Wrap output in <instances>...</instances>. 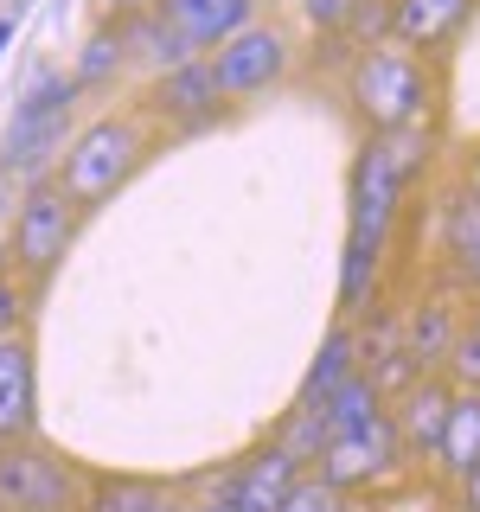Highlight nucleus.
I'll list each match as a JSON object with an SVG mask.
<instances>
[{
  "mask_svg": "<svg viewBox=\"0 0 480 512\" xmlns=\"http://www.w3.org/2000/svg\"><path fill=\"white\" fill-rule=\"evenodd\" d=\"M96 512H173V506L160 500L154 487H103V500H96Z\"/></svg>",
  "mask_w": 480,
  "mask_h": 512,
  "instance_id": "obj_21",
  "label": "nucleus"
},
{
  "mask_svg": "<svg viewBox=\"0 0 480 512\" xmlns=\"http://www.w3.org/2000/svg\"><path fill=\"white\" fill-rule=\"evenodd\" d=\"M13 308H20V295H13V282H0V340H7V327H13Z\"/></svg>",
  "mask_w": 480,
  "mask_h": 512,
  "instance_id": "obj_27",
  "label": "nucleus"
},
{
  "mask_svg": "<svg viewBox=\"0 0 480 512\" xmlns=\"http://www.w3.org/2000/svg\"><path fill=\"white\" fill-rule=\"evenodd\" d=\"M64 493H71V474L52 455H39V448H7L0 455V500L13 512H58Z\"/></svg>",
  "mask_w": 480,
  "mask_h": 512,
  "instance_id": "obj_8",
  "label": "nucleus"
},
{
  "mask_svg": "<svg viewBox=\"0 0 480 512\" xmlns=\"http://www.w3.org/2000/svg\"><path fill=\"white\" fill-rule=\"evenodd\" d=\"M212 512H224V506H212Z\"/></svg>",
  "mask_w": 480,
  "mask_h": 512,
  "instance_id": "obj_32",
  "label": "nucleus"
},
{
  "mask_svg": "<svg viewBox=\"0 0 480 512\" xmlns=\"http://www.w3.org/2000/svg\"><path fill=\"white\" fill-rule=\"evenodd\" d=\"M141 154V135L135 122H90L84 135L64 148V199H103V192H116L128 180V167H135Z\"/></svg>",
  "mask_w": 480,
  "mask_h": 512,
  "instance_id": "obj_3",
  "label": "nucleus"
},
{
  "mask_svg": "<svg viewBox=\"0 0 480 512\" xmlns=\"http://www.w3.org/2000/svg\"><path fill=\"white\" fill-rule=\"evenodd\" d=\"M71 199H64V186L52 180H32L26 186V199H20V212H13V256H20L26 269H52L64 244H71Z\"/></svg>",
  "mask_w": 480,
  "mask_h": 512,
  "instance_id": "obj_5",
  "label": "nucleus"
},
{
  "mask_svg": "<svg viewBox=\"0 0 480 512\" xmlns=\"http://www.w3.org/2000/svg\"><path fill=\"white\" fill-rule=\"evenodd\" d=\"M116 7H135V0H116Z\"/></svg>",
  "mask_w": 480,
  "mask_h": 512,
  "instance_id": "obj_31",
  "label": "nucleus"
},
{
  "mask_svg": "<svg viewBox=\"0 0 480 512\" xmlns=\"http://www.w3.org/2000/svg\"><path fill=\"white\" fill-rule=\"evenodd\" d=\"M448 404H455V397H448L442 384H416L410 404H404V429H397V442H410V448H436V442H442V429H448Z\"/></svg>",
  "mask_w": 480,
  "mask_h": 512,
  "instance_id": "obj_16",
  "label": "nucleus"
},
{
  "mask_svg": "<svg viewBox=\"0 0 480 512\" xmlns=\"http://www.w3.org/2000/svg\"><path fill=\"white\" fill-rule=\"evenodd\" d=\"M71 96H77L71 77H58V71L32 77V90L20 96V109H13V122H7V160H0V167L20 173V180H45V167L64 154Z\"/></svg>",
  "mask_w": 480,
  "mask_h": 512,
  "instance_id": "obj_1",
  "label": "nucleus"
},
{
  "mask_svg": "<svg viewBox=\"0 0 480 512\" xmlns=\"http://www.w3.org/2000/svg\"><path fill=\"white\" fill-rule=\"evenodd\" d=\"M397 192H404V154L397 148H365L352 173V250H384Z\"/></svg>",
  "mask_w": 480,
  "mask_h": 512,
  "instance_id": "obj_4",
  "label": "nucleus"
},
{
  "mask_svg": "<svg viewBox=\"0 0 480 512\" xmlns=\"http://www.w3.org/2000/svg\"><path fill=\"white\" fill-rule=\"evenodd\" d=\"M346 378H352V333L340 327V333H327V346H320V359H314V372H308V397L327 404Z\"/></svg>",
  "mask_w": 480,
  "mask_h": 512,
  "instance_id": "obj_18",
  "label": "nucleus"
},
{
  "mask_svg": "<svg viewBox=\"0 0 480 512\" xmlns=\"http://www.w3.org/2000/svg\"><path fill=\"white\" fill-rule=\"evenodd\" d=\"M448 359H455V372H461V384H468V391H480V320L468 333H461L455 346H448Z\"/></svg>",
  "mask_w": 480,
  "mask_h": 512,
  "instance_id": "obj_24",
  "label": "nucleus"
},
{
  "mask_svg": "<svg viewBox=\"0 0 480 512\" xmlns=\"http://www.w3.org/2000/svg\"><path fill=\"white\" fill-rule=\"evenodd\" d=\"M154 13H160V26L180 32L192 52H199V45L237 39L256 20V0H154Z\"/></svg>",
  "mask_w": 480,
  "mask_h": 512,
  "instance_id": "obj_9",
  "label": "nucleus"
},
{
  "mask_svg": "<svg viewBox=\"0 0 480 512\" xmlns=\"http://www.w3.org/2000/svg\"><path fill=\"white\" fill-rule=\"evenodd\" d=\"M397 423L391 416H372L365 429H352V436H333L327 448H320V480H327L333 493L340 487H359V480H378L397 468Z\"/></svg>",
  "mask_w": 480,
  "mask_h": 512,
  "instance_id": "obj_6",
  "label": "nucleus"
},
{
  "mask_svg": "<svg viewBox=\"0 0 480 512\" xmlns=\"http://www.w3.org/2000/svg\"><path fill=\"white\" fill-rule=\"evenodd\" d=\"M346 26H352V32H378V26H391V7H378V0H365V7L352 13Z\"/></svg>",
  "mask_w": 480,
  "mask_h": 512,
  "instance_id": "obj_26",
  "label": "nucleus"
},
{
  "mask_svg": "<svg viewBox=\"0 0 480 512\" xmlns=\"http://www.w3.org/2000/svg\"><path fill=\"white\" fill-rule=\"evenodd\" d=\"M116 39H122V52L135 45V52L148 58V64H160V71H173V64L192 58V45L180 39V32L160 26V13H154V20H128V26H116Z\"/></svg>",
  "mask_w": 480,
  "mask_h": 512,
  "instance_id": "obj_17",
  "label": "nucleus"
},
{
  "mask_svg": "<svg viewBox=\"0 0 480 512\" xmlns=\"http://www.w3.org/2000/svg\"><path fill=\"white\" fill-rule=\"evenodd\" d=\"M480 237V192H468V199L455 205V218H448V256H461Z\"/></svg>",
  "mask_w": 480,
  "mask_h": 512,
  "instance_id": "obj_23",
  "label": "nucleus"
},
{
  "mask_svg": "<svg viewBox=\"0 0 480 512\" xmlns=\"http://www.w3.org/2000/svg\"><path fill=\"white\" fill-rule=\"evenodd\" d=\"M455 346V320H448V308L442 301H429L423 314H416V327H410V359H442V352Z\"/></svg>",
  "mask_w": 480,
  "mask_h": 512,
  "instance_id": "obj_19",
  "label": "nucleus"
},
{
  "mask_svg": "<svg viewBox=\"0 0 480 512\" xmlns=\"http://www.w3.org/2000/svg\"><path fill=\"white\" fill-rule=\"evenodd\" d=\"M461 276H468V282L480 288V237H474V244H468V250H461Z\"/></svg>",
  "mask_w": 480,
  "mask_h": 512,
  "instance_id": "obj_28",
  "label": "nucleus"
},
{
  "mask_svg": "<svg viewBox=\"0 0 480 512\" xmlns=\"http://www.w3.org/2000/svg\"><path fill=\"white\" fill-rule=\"evenodd\" d=\"M468 512H480V468L468 474Z\"/></svg>",
  "mask_w": 480,
  "mask_h": 512,
  "instance_id": "obj_30",
  "label": "nucleus"
},
{
  "mask_svg": "<svg viewBox=\"0 0 480 512\" xmlns=\"http://www.w3.org/2000/svg\"><path fill=\"white\" fill-rule=\"evenodd\" d=\"M288 487H295V455L269 448V455H256L250 468L224 487V512H282Z\"/></svg>",
  "mask_w": 480,
  "mask_h": 512,
  "instance_id": "obj_10",
  "label": "nucleus"
},
{
  "mask_svg": "<svg viewBox=\"0 0 480 512\" xmlns=\"http://www.w3.org/2000/svg\"><path fill=\"white\" fill-rule=\"evenodd\" d=\"M436 455H442V468L461 474V480L480 468V397H455V404H448V429H442Z\"/></svg>",
  "mask_w": 480,
  "mask_h": 512,
  "instance_id": "obj_14",
  "label": "nucleus"
},
{
  "mask_svg": "<svg viewBox=\"0 0 480 512\" xmlns=\"http://www.w3.org/2000/svg\"><path fill=\"white\" fill-rule=\"evenodd\" d=\"M282 64H288L282 32H269V26H244L237 39H224V45H218V64H212L218 96H250V90H269V84L282 77Z\"/></svg>",
  "mask_w": 480,
  "mask_h": 512,
  "instance_id": "obj_7",
  "label": "nucleus"
},
{
  "mask_svg": "<svg viewBox=\"0 0 480 512\" xmlns=\"http://www.w3.org/2000/svg\"><path fill=\"white\" fill-rule=\"evenodd\" d=\"M372 416H384V410H378V378H346L340 391L320 404V429H327V442H333V436H352V429H365Z\"/></svg>",
  "mask_w": 480,
  "mask_h": 512,
  "instance_id": "obj_15",
  "label": "nucleus"
},
{
  "mask_svg": "<svg viewBox=\"0 0 480 512\" xmlns=\"http://www.w3.org/2000/svg\"><path fill=\"white\" fill-rule=\"evenodd\" d=\"M32 429V352L20 340H0V442Z\"/></svg>",
  "mask_w": 480,
  "mask_h": 512,
  "instance_id": "obj_12",
  "label": "nucleus"
},
{
  "mask_svg": "<svg viewBox=\"0 0 480 512\" xmlns=\"http://www.w3.org/2000/svg\"><path fill=\"white\" fill-rule=\"evenodd\" d=\"M160 109H167V116H180V122L212 116V109H218V77H212V64L186 58V64H173V71H160Z\"/></svg>",
  "mask_w": 480,
  "mask_h": 512,
  "instance_id": "obj_13",
  "label": "nucleus"
},
{
  "mask_svg": "<svg viewBox=\"0 0 480 512\" xmlns=\"http://www.w3.org/2000/svg\"><path fill=\"white\" fill-rule=\"evenodd\" d=\"M116 64H122V39H116V26H103V32H90V45H84V58H77L71 84H103Z\"/></svg>",
  "mask_w": 480,
  "mask_h": 512,
  "instance_id": "obj_20",
  "label": "nucleus"
},
{
  "mask_svg": "<svg viewBox=\"0 0 480 512\" xmlns=\"http://www.w3.org/2000/svg\"><path fill=\"white\" fill-rule=\"evenodd\" d=\"M7 205H13V173L0 167V218H7Z\"/></svg>",
  "mask_w": 480,
  "mask_h": 512,
  "instance_id": "obj_29",
  "label": "nucleus"
},
{
  "mask_svg": "<svg viewBox=\"0 0 480 512\" xmlns=\"http://www.w3.org/2000/svg\"><path fill=\"white\" fill-rule=\"evenodd\" d=\"M282 512H340V493H333L327 480H295L288 500H282Z\"/></svg>",
  "mask_w": 480,
  "mask_h": 512,
  "instance_id": "obj_22",
  "label": "nucleus"
},
{
  "mask_svg": "<svg viewBox=\"0 0 480 512\" xmlns=\"http://www.w3.org/2000/svg\"><path fill=\"white\" fill-rule=\"evenodd\" d=\"M352 103L378 135H397L429 109V71L410 52H365L352 71Z\"/></svg>",
  "mask_w": 480,
  "mask_h": 512,
  "instance_id": "obj_2",
  "label": "nucleus"
},
{
  "mask_svg": "<svg viewBox=\"0 0 480 512\" xmlns=\"http://www.w3.org/2000/svg\"><path fill=\"white\" fill-rule=\"evenodd\" d=\"M468 13H474V0H397V7H391V32L404 45H442V39L461 32Z\"/></svg>",
  "mask_w": 480,
  "mask_h": 512,
  "instance_id": "obj_11",
  "label": "nucleus"
},
{
  "mask_svg": "<svg viewBox=\"0 0 480 512\" xmlns=\"http://www.w3.org/2000/svg\"><path fill=\"white\" fill-rule=\"evenodd\" d=\"M301 7H308V20H314L320 32H340V26L352 20V13L365 7V0H301Z\"/></svg>",
  "mask_w": 480,
  "mask_h": 512,
  "instance_id": "obj_25",
  "label": "nucleus"
}]
</instances>
